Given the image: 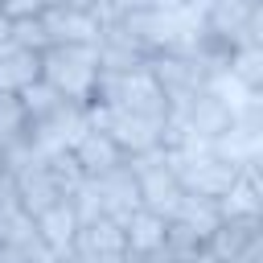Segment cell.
<instances>
[{"label":"cell","instance_id":"7c38bea8","mask_svg":"<svg viewBox=\"0 0 263 263\" xmlns=\"http://www.w3.org/2000/svg\"><path fill=\"white\" fill-rule=\"evenodd\" d=\"M123 230H127V255H152V251L164 247L168 218H160V214H152V210L140 205V210L123 222Z\"/></svg>","mask_w":263,"mask_h":263},{"label":"cell","instance_id":"d6986e66","mask_svg":"<svg viewBox=\"0 0 263 263\" xmlns=\"http://www.w3.org/2000/svg\"><path fill=\"white\" fill-rule=\"evenodd\" d=\"M12 41L25 45V49H37V53H45V49L53 45L41 16H21V21H12Z\"/></svg>","mask_w":263,"mask_h":263},{"label":"cell","instance_id":"8fae6325","mask_svg":"<svg viewBox=\"0 0 263 263\" xmlns=\"http://www.w3.org/2000/svg\"><path fill=\"white\" fill-rule=\"evenodd\" d=\"M259 226H263V214H247V218H222V226L210 234V242H205V247H210V251H214L222 263H234Z\"/></svg>","mask_w":263,"mask_h":263},{"label":"cell","instance_id":"52a82bcc","mask_svg":"<svg viewBox=\"0 0 263 263\" xmlns=\"http://www.w3.org/2000/svg\"><path fill=\"white\" fill-rule=\"evenodd\" d=\"M177 111L189 115V127H193V136H201V140H218V136L230 127V119H234V107H230L218 90H201L197 99H189V103L177 107Z\"/></svg>","mask_w":263,"mask_h":263},{"label":"cell","instance_id":"ffe728a7","mask_svg":"<svg viewBox=\"0 0 263 263\" xmlns=\"http://www.w3.org/2000/svg\"><path fill=\"white\" fill-rule=\"evenodd\" d=\"M45 4L49 0H0V12L12 16V21H21V16H41Z\"/></svg>","mask_w":263,"mask_h":263},{"label":"cell","instance_id":"30bf717a","mask_svg":"<svg viewBox=\"0 0 263 263\" xmlns=\"http://www.w3.org/2000/svg\"><path fill=\"white\" fill-rule=\"evenodd\" d=\"M41 78V53L37 49H25L16 41L0 45V90L8 95H21L29 82Z\"/></svg>","mask_w":263,"mask_h":263},{"label":"cell","instance_id":"7402d4cb","mask_svg":"<svg viewBox=\"0 0 263 263\" xmlns=\"http://www.w3.org/2000/svg\"><path fill=\"white\" fill-rule=\"evenodd\" d=\"M53 4H66V8H78V12H95L99 0H53Z\"/></svg>","mask_w":263,"mask_h":263},{"label":"cell","instance_id":"ba28073f","mask_svg":"<svg viewBox=\"0 0 263 263\" xmlns=\"http://www.w3.org/2000/svg\"><path fill=\"white\" fill-rule=\"evenodd\" d=\"M74 156H78V164L86 168V177H103V173H111V168H119V164L127 160V152L115 144V136H111V132H99V127H90V132L74 144Z\"/></svg>","mask_w":263,"mask_h":263},{"label":"cell","instance_id":"9a60e30c","mask_svg":"<svg viewBox=\"0 0 263 263\" xmlns=\"http://www.w3.org/2000/svg\"><path fill=\"white\" fill-rule=\"evenodd\" d=\"M230 78L242 82L251 95H259L263 90V49L259 45H238L230 53Z\"/></svg>","mask_w":263,"mask_h":263},{"label":"cell","instance_id":"6da1fadb","mask_svg":"<svg viewBox=\"0 0 263 263\" xmlns=\"http://www.w3.org/2000/svg\"><path fill=\"white\" fill-rule=\"evenodd\" d=\"M99 45H49L41 53V78L53 82L66 99L90 103L99 82Z\"/></svg>","mask_w":263,"mask_h":263},{"label":"cell","instance_id":"3957f363","mask_svg":"<svg viewBox=\"0 0 263 263\" xmlns=\"http://www.w3.org/2000/svg\"><path fill=\"white\" fill-rule=\"evenodd\" d=\"M74 255L82 263H127V230L111 214H103V218H95L78 230Z\"/></svg>","mask_w":263,"mask_h":263},{"label":"cell","instance_id":"603a6c76","mask_svg":"<svg viewBox=\"0 0 263 263\" xmlns=\"http://www.w3.org/2000/svg\"><path fill=\"white\" fill-rule=\"evenodd\" d=\"M8 41H12V16L0 12V45H8Z\"/></svg>","mask_w":263,"mask_h":263},{"label":"cell","instance_id":"4fadbf2b","mask_svg":"<svg viewBox=\"0 0 263 263\" xmlns=\"http://www.w3.org/2000/svg\"><path fill=\"white\" fill-rule=\"evenodd\" d=\"M177 218H181L185 226H193L201 242H210V234L222 226V210H218V197H201V193H189V189H185V201H181Z\"/></svg>","mask_w":263,"mask_h":263},{"label":"cell","instance_id":"484cf974","mask_svg":"<svg viewBox=\"0 0 263 263\" xmlns=\"http://www.w3.org/2000/svg\"><path fill=\"white\" fill-rule=\"evenodd\" d=\"M0 177H8V160H4V148H0Z\"/></svg>","mask_w":263,"mask_h":263},{"label":"cell","instance_id":"2e32d148","mask_svg":"<svg viewBox=\"0 0 263 263\" xmlns=\"http://www.w3.org/2000/svg\"><path fill=\"white\" fill-rule=\"evenodd\" d=\"M218 210L222 218H247V214H263V197L255 193V185L247 177H238L222 197H218Z\"/></svg>","mask_w":263,"mask_h":263},{"label":"cell","instance_id":"e0dca14e","mask_svg":"<svg viewBox=\"0 0 263 263\" xmlns=\"http://www.w3.org/2000/svg\"><path fill=\"white\" fill-rule=\"evenodd\" d=\"M25 132H29V111H25L21 95L0 90V148L12 144V140H21Z\"/></svg>","mask_w":263,"mask_h":263},{"label":"cell","instance_id":"9c48e42d","mask_svg":"<svg viewBox=\"0 0 263 263\" xmlns=\"http://www.w3.org/2000/svg\"><path fill=\"white\" fill-rule=\"evenodd\" d=\"M78 230H82V222H78V214H74L70 197H66V201H58V205H49L45 214H37V234H41V242H45L53 255L74 251Z\"/></svg>","mask_w":263,"mask_h":263},{"label":"cell","instance_id":"277c9868","mask_svg":"<svg viewBox=\"0 0 263 263\" xmlns=\"http://www.w3.org/2000/svg\"><path fill=\"white\" fill-rule=\"evenodd\" d=\"M41 21H45V33H49L53 45H99L103 41V25H99L95 12H78V8L49 0Z\"/></svg>","mask_w":263,"mask_h":263},{"label":"cell","instance_id":"ac0fdd59","mask_svg":"<svg viewBox=\"0 0 263 263\" xmlns=\"http://www.w3.org/2000/svg\"><path fill=\"white\" fill-rule=\"evenodd\" d=\"M45 164H49V177L58 181V189H62L66 197H70V193L86 181V168L78 164V156H74V152H53Z\"/></svg>","mask_w":263,"mask_h":263},{"label":"cell","instance_id":"5bb4252c","mask_svg":"<svg viewBox=\"0 0 263 263\" xmlns=\"http://www.w3.org/2000/svg\"><path fill=\"white\" fill-rule=\"evenodd\" d=\"M21 103H25V111H29V123H41V119H49V115L66 103V95H62L53 82L37 78V82H29V86L21 90Z\"/></svg>","mask_w":263,"mask_h":263},{"label":"cell","instance_id":"d4e9b609","mask_svg":"<svg viewBox=\"0 0 263 263\" xmlns=\"http://www.w3.org/2000/svg\"><path fill=\"white\" fill-rule=\"evenodd\" d=\"M53 263H82V259H78L74 251H66V255H53Z\"/></svg>","mask_w":263,"mask_h":263},{"label":"cell","instance_id":"8992f818","mask_svg":"<svg viewBox=\"0 0 263 263\" xmlns=\"http://www.w3.org/2000/svg\"><path fill=\"white\" fill-rule=\"evenodd\" d=\"M160 127L164 123H152V119H144L136 111H123V107H111V123H107V132L115 136V144L127 156H140V152L160 148Z\"/></svg>","mask_w":263,"mask_h":263},{"label":"cell","instance_id":"44dd1931","mask_svg":"<svg viewBox=\"0 0 263 263\" xmlns=\"http://www.w3.org/2000/svg\"><path fill=\"white\" fill-rule=\"evenodd\" d=\"M247 45H259L263 49V4H255L251 21H247Z\"/></svg>","mask_w":263,"mask_h":263},{"label":"cell","instance_id":"5b68a950","mask_svg":"<svg viewBox=\"0 0 263 263\" xmlns=\"http://www.w3.org/2000/svg\"><path fill=\"white\" fill-rule=\"evenodd\" d=\"M99 189H103V214H111L119 226L144 205V197H140V177H136V168L123 160L119 168H111V173H103L99 177Z\"/></svg>","mask_w":263,"mask_h":263},{"label":"cell","instance_id":"7a4b0ae2","mask_svg":"<svg viewBox=\"0 0 263 263\" xmlns=\"http://www.w3.org/2000/svg\"><path fill=\"white\" fill-rule=\"evenodd\" d=\"M148 66H152V74L164 86V95H168L173 107H185L189 99H197L201 90H210L214 74H222L205 58H189V53H156Z\"/></svg>","mask_w":263,"mask_h":263},{"label":"cell","instance_id":"cb8c5ba5","mask_svg":"<svg viewBox=\"0 0 263 263\" xmlns=\"http://www.w3.org/2000/svg\"><path fill=\"white\" fill-rule=\"evenodd\" d=\"M189 263H222V259H218V255H214L210 247H201V251H197V255H193Z\"/></svg>","mask_w":263,"mask_h":263},{"label":"cell","instance_id":"4316f807","mask_svg":"<svg viewBox=\"0 0 263 263\" xmlns=\"http://www.w3.org/2000/svg\"><path fill=\"white\" fill-rule=\"evenodd\" d=\"M259 4H263V0H259Z\"/></svg>","mask_w":263,"mask_h":263}]
</instances>
